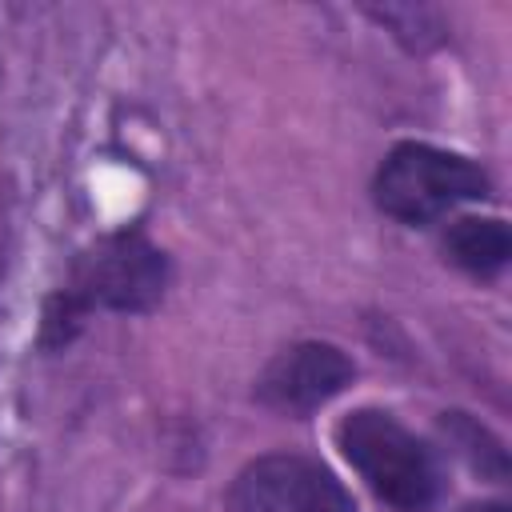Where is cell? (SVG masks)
<instances>
[{
  "instance_id": "3",
  "label": "cell",
  "mask_w": 512,
  "mask_h": 512,
  "mask_svg": "<svg viewBox=\"0 0 512 512\" xmlns=\"http://www.w3.org/2000/svg\"><path fill=\"white\" fill-rule=\"evenodd\" d=\"M168 288V260L156 244H148L140 232H120L88 248L76 268L68 288L60 292L80 316L88 308H108V312H148L164 300Z\"/></svg>"
},
{
  "instance_id": "5",
  "label": "cell",
  "mask_w": 512,
  "mask_h": 512,
  "mask_svg": "<svg viewBox=\"0 0 512 512\" xmlns=\"http://www.w3.org/2000/svg\"><path fill=\"white\" fill-rule=\"evenodd\" d=\"M352 360L336 348V344H320V340H304L284 348L256 380V396L288 416H308L320 404H328L336 392H344V384L352 380Z\"/></svg>"
},
{
  "instance_id": "1",
  "label": "cell",
  "mask_w": 512,
  "mask_h": 512,
  "mask_svg": "<svg viewBox=\"0 0 512 512\" xmlns=\"http://www.w3.org/2000/svg\"><path fill=\"white\" fill-rule=\"evenodd\" d=\"M336 444L384 504L400 512H424L436 500L440 476L432 452L396 416L380 408H356L340 420Z\"/></svg>"
},
{
  "instance_id": "4",
  "label": "cell",
  "mask_w": 512,
  "mask_h": 512,
  "mask_svg": "<svg viewBox=\"0 0 512 512\" xmlns=\"http://www.w3.org/2000/svg\"><path fill=\"white\" fill-rule=\"evenodd\" d=\"M228 512H356L348 488L308 456H260L228 488Z\"/></svg>"
},
{
  "instance_id": "7",
  "label": "cell",
  "mask_w": 512,
  "mask_h": 512,
  "mask_svg": "<svg viewBox=\"0 0 512 512\" xmlns=\"http://www.w3.org/2000/svg\"><path fill=\"white\" fill-rule=\"evenodd\" d=\"M464 512H504V504H472V508H464Z\"/></svg>"
},
{
  "instance_id": "2",
  "label": "cell",
  "mask_w": 512,
  "mask_h": 512,
  "mask_svg": "<svg viewBox=\"0 0 512 512\" xmlns=\"http://www.w3.org/2000/svg\"><path fill=\"white\" fill-rule=\"evenodd\" d=\"M376 204L400 224H432L448 208L464 200H480L488 192L484 172L444 148L432 144H396L376 172Z\"/></svg>"
},
{
  "instance_id": "6",
  "label": "cell",
  "mask_w": 512,
  "mask_h": 512,
  "mask_svg": "<svg viewBox=\"0 0 512 512\" xmlns=\"http://www.w3.org/2000/svg\"><path fill=\"white\" fill-rule=\"evenodd\" d=\"M508 228L504 220H480V216H464L448 228L444 236V252L452 264H460L472 276H492L508 264Z\"/></svg>"
}]
</instances>
